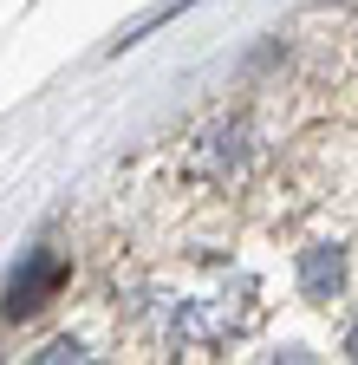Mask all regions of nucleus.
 I'll use <instances>...</instances> for the list:
<instances>
[{"label": "nucleus", "instance_id": "nucleus-1", "mask_svg": "<svg viewBox=\"0 0 358 365\" xmlns=\"http://www.w3.org/2000/svg\"><path fill=\"white\" fill-rule=\"evenodd\" d=\"M65 281V255L59 248H39L33 255V267L20 274V281H14V294H7V313L20 319V313H39V307H46L53 300V287Z\"/></svg>", "mask_w": 358, "mask_h": 365}, {"label": "nucleus", "instance_id": "nucleus-2", "mask_svg": "<svg viewBox=\"0 0 358 365\" xmlns=\"http://www.w3.org/2000/svg\"><path fill=\"white\" fill-rule=\"evenodd\" d=\"M352 352H358V333H352Z\"/></svg>", "mask_w": 358, "mask_h": 365}]
</instances>
